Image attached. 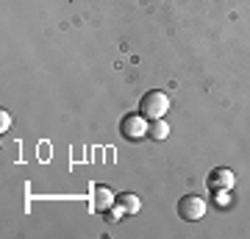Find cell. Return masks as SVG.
Here are the masks:
<instances>
[{"instance_id":"cell-1","label":"cell","mask_w":250,"mask_h":239,"mask_svg":"<svg viewBox=\"0 0 250 239\" xmlns=\"http://www.w3.org/2000/svg\"><path fill=\"white\" fill-rule=\"evenodd\" d=\"M167 111H170V98H167L161 89L145 92L142 100H139V114H145L147 120H161Z\"/></svg>"},{"instance_id":"cell-7","label":"cell","mask_w":250,"mask_h":239,"mask_svg":"<svg viewBox=\"0 0 250 239\" xmlns=\"http://www.w3.org/2000/svg\"><path fill=\"white\" fill-rule=\"evenodd\" d=\"M147 136H153V139H167V136H170V128H167V123H164V117L153 123V128H150Z\"/></svg>"},{"instance_id":"cell-9","label":"cell","mask_w":250,"mask_h":239,"mask_svg":"<svg viewBox=\"0 0 250 239\" xmlns=\"http://www.w3.org/2000/svg\"><path fill=\"white\" fill-rule=\"evenodd\" d=\"M123 212H125V209H123V206H120V203H114V206H111V209H108V222H117V220H120V217H123Z\"/></svg>"},{"instance_id":"cell-4","label":"cell","mask_w":250,"mask_h":239,"mask_svg":"<svg viewBox=\"0 0 250 239\" xmlns=\"http://www.w3.org/2000/svg\"><path fill=\"white\" fill-rule=\"evenodd\" d=\"M92 203H95V212H108V209L117 203V197L111 195V189H108V186H95Z\"/></svg>"},{"instance_id":"cell-5","label":"cell","mask_w":250,"mask_h":239,"mask_svg":"<svg viewBox=\"0 0 250 239\" xmlns=\"http://www.w3.org/2000/svg\"><path fill=\"white\" fill-rule=\"evenodd\" d=\"M233 181H236V175H233L228 167H217V170H211V175H208V184L214 186V189H231Z\"/></svg>"},{"instance_id":"cell-8","label":"cell","mask_w":250,"mask_h":239,"mask_svg":"<svg viewBox=\"0 0 250 239\" xmlns=\"http://www.w3.org/2000/svg\"><path fill=\"white\" fill-rule=\"evenodd\" d=\"M217 206H220V209H225V206H231V192H228V189H217Z\"/></svg>"},{"instance_id":"cell-2","label":"cell","mask_w":250,"mask_h":239,"mask_svg":"<svg viewBox=\"0 0 250 239\" xmlns=\"http://www.w3.org/2000/svg\"><path fill=\"white\" fill-rule=\"evenodd\" d=\"M120 133H123L128 142L145 139V136L150 133V128H147V117H145V114H128V117H123V123H120Z\"/></svg>"},{"instance_id":"cell-3","label":"cell","mask_w":250,"mask_h":239,"mask_svg":"<svg viewBox=\"0 0 250 239\" xmlns=\"http://www.w3.org/2000/svg\"><path fill=\"white\" fill-rule=\"evenodd\" d=\"M178 214H181V220L197 222L206 214V200H203V197H197V195L181 197V200H178Z\"/></svg>"},{"instance_id":"cell-10","label":"cell","mask_w":250,"mask_h":239,"mask_svg":"<svg viewBox=\"0 0 250 239\" xmlns=\"http://www.w3.org/2000/svg\"><path fill=\"white\" fill-rule=\"evenodd\" d=\"M11 125V117L6 114V111H0V128H3V133H6V128Z\"/></svg>"},{"instance_id":"cell-6","label":"cell","mask_w":250,"mask_h":239,"mask_svg":"<svg viewBox=\"0 0 250 239\" xmlns=\"http://www.w3.org/2000/svg\"><path fill=\"white\" fill-rule=\"evenodd\" d=\"M117 200H120V206H123L128 214H136V212H139V206H142V200H139L134 192H125V195H120Z\"/></svg>"}]
</instances>
